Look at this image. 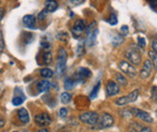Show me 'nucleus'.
Wrapping results in <instances>:
<instances>
[{
  "mask_svg": "<svg viewBox=\"0 0 157 132\" xmlns=\"http://www.w3.org/2000/svg\"><path fill=\"white\" fill-rule=\"evenodd\" d=\"M67 52L65 49H60L58 53V60L56 65V75L58 77H62L67 70Z\"/></svg>",
  "mask_w": 157,
  "mask_h": 132,
  "instance_id": "1",
  "label": "nucleus"
},
{
  "mask_svg": "<svg viewBox=\"0 0 157 132\" xmlns=\"http://www.w3.org/2000/svg\"><path fill=\"white\" fill-rule=\"evenodd\" d=\"M124 55H125V58L134 65H139L141 63V60H142L141 54L137 49H135L133 47H130V48H128V49H126Z\"/></svg>",
  "mask_w": 157,
  "mask_h": 132,
  "instance_id": "2",
  "label": "nucleus"
},
{
  "mask_svg": "<svg viewBox=\"0 0 157 132\" xmlns=\"http://www.w3.org/2000/svg\"><path fill=\"white\" fill-rule=\"evenodd\" d=\"M79 120L87 124H90V126H95L98 123L99 120V115L97 112H94V111H90V112H86L80 115Z\"/></svg>",
  "mask_w": 157,
  "mask_h": 132,
  "instance_id": "3",
  "label": "nucleus"
},
{
  "mask_svg": "<svg viewBox=\"0 0 157 132\" xmlns=\"http://www.w3.org/2000/svg\"><path fill=\"white\" fill-rule=\"evenodd\" d=\"M113 124H114L113 117L108 113H102V115L99 117V120H98V123L95 124V126H97V128L102 129V128L111 127Z\"/></svg>",
  "mask_w": 157,
  "mask_h": 132,
  "instance_id": "4",
  "label": "nucleus"
},
{
  "mask_svg": "<svg viewBox=\"0 0 157 132\" xmlns=\"http://www.w3.org/2000/svg\"><path fill=\"white\" fill-rule=\"evenodd\" d=\"M94 25H95V22H93L90 25V28H89L87 38H86V45L88 47H93L97 43V34L98 33V30L94 29Z\"/></svg>",
  "mask_w": 157,
  "mask_h": 132,
  "instance_id": "5",
  "label": "nucleus"
},
{
  "mask_svg": "<svg viewBox=\"0 0 157 132\" xmlns=\"http://www.w3.org/2000/svg\"><path fill=\"white\" fill-rule=\"evenodd\" d=\"M119 67L121 70V72H124L125 75H127L128 77H131V78H134L136 75H137V71H136L135 67L129 63L128 61H125V60H121L119 64Z\"/></svg>",
  "mask_w": 157,
  "mask_h": 132,
  "instance_id": "6",
  "label": "nucleus"
},
{
  "mask_svg": "<svg viewBox=\"0 0 157 132\" xmlns=\"http://www.w3.org/2000/svg\"><path fill=\"white\" fill-rule=\"evenodd\" d=\"M130 111L133 116H135L136 118H139V119L142 121L148 123H151L153 122V119L151 118V116L147 112H146V111H143L138 108H130Z\"/></svg>",
  "mask_w": 157,
  "mask_h": 132,
  "instance_id": "7",
  "label": "nucleus"
},
{
  "mask_svg": "<svg viewBox=\"0 0 157 132\" xmlns=\"http://www.w3.org/2000/svg\"><path fill=\"white\" fill-rule=\"evenodd\" d=\"M34 120H35V123L38 126L42 127H47L51 123V118L47 113H40L35 116V119Z\"/></svg>",
  "mask_w": 157,
  "mask_h": 132,
  "instance_id": "8",
  "label": "nucleus"
},
{
  "mask_svg": "<svg viewBox=\"0 0 157 132\" xmlns=\"http://www.w3.org/2000/svg\"><path fill=\"white\" fill-rule=\"evenodd\" d=\"M86 29V24L84 20H76L72 27V34L75 38H79L82 33Z\"/></svg>",
  "mask_w": 157,
  "mask_h": 132,
  "instance_id": "9",
  "label": "nucleus"
},
{
  "mask_svg": "<svg viewBox=\"0 0 157 132\" xmlns=\"http://www.w3.org/2000/svg\"><path fill=\"white\" fill-rule=\"evenodd\" d=\"M78 81H86L92 77V71L86 67H79L75 74Z\"/></svg>",
  "mask_w": 157,
  "mask_h": 132,
  "instance_id": "10",
  "label": "nucleus"
},
{
  "mask_svg": "<svg viewBox=\"0 0 157 132\" xmlns=\"http://www.w3.org/2000/svg\"><path fill=\"white\" fill-rule=\"evenodd\" d=\"M26 100V97L24 96V93L21 89L19 87H16L15 88V96H13V98L12 100V103L13 105H20L21 103Z\"/></svg>",
  "mask_w": 157,
  "mask_h": 132,
  "instance_id": "11",
  "label": "nucleus"
},
{
  "mask_svg": "<svg viewBox=\"0 0 157 132\" xmlns=\"http://www.w3.org/2000/svg\"><path fill=\"white\" fill-rule=\"evenodd\" d=\"M120 92V86L117 82L113 80H109L106 84V93L109 97L117 95Z\"/></svg>",
  "mask_w": 157,
  "mask_h": 132,
  "instance_id": "12",
  "label": "nucleus"
},
{
  "mask_svg": "<svg viewBox=\"0 0 157 132\" xmlns=\"http://www.w3.org/2000/svg\"><path fill=\"white\" fill-rule=\"evenodd\" d=\"M152 63H151V61L149 60V59H147L145 61V63H144V67H143V69L141 70L140 72V77L142 79H147L149 77V75L151 74V70H152Z\"/></svg>",
  "mask_w": 157,
  "mask_h": 132,
  "instance_id": "13",
  "label": "nucleus"
},
{
  "mask_svg": "<svg viewBox=\"0 0 157 132\" xmlns=\"http://www.w3.org/2000/svg\"><path fill=\"white\" fill-rule=\"evenodd\" d=\"M77 83H78V80L76 78V76L74 75L73 77H69L66 79L64 82V87L66 90H71L76 86Z\"/></svg>",
  "mask_w": 157,
  "mask_h": 132,
  "instance_id": "14",
  "label": "nucleus"
},
{
  "mask_svg": "<svg viewBox=\"0 0 157 132\" xmlns=\"http://www.w3.org/2000/svg\"><path fill=\"white\" fill-rule=\"evenodd\" d=\"M22 22L26 27L30 28V29H34L36 23V17L33 15H26L22 18Z\"/></svg>",
  "mask_w": 157,
  "mask_h": 132,
  "instance_id": "15",
  "label": "nucleus"
},
{
  "mask_svg": "<svg viewBox=\"0 0 157 132\" xmlns=\"http://www.w3.org/2000/svg\"><path fill=\"white\" fill-rule=\"evenodd\" d=\"M110 40H111V43L114 46H118L124 42V37H122L121 34L114 32V33H111L110 34Z\"/></svg>",
  "mask_w": 157,
  "mask_h": 132,
  "instance_id": "16",
  "label": "nucleus"
},
{
  "mask_svg": "<svg viewBox=\"0 0 157 132\" xmlns=\"http://www.w3.org/2000/svg\"><path fill=\"white\" fill-rule=\"evenodd\" d=\"M17 116L19 121L23 123H28L30 121V117H29V113L25 108H20L17 111Z\"/></svg>",
  "mask_w": 157,
  "mask_h": 132,
  "instance_id": "17",
  "label": "nucleus"
},
{
  "mask_svg": "<svg viewBox=\"0 0 157 132\" xmlns=\"http://www.w3.org/2000/svg\"><path fill=\"white\" fill-rule=\"evenodd\" d=\"M51 87V83L46 80H40L37 84V88L39 90L40 93H44V92H47Z\"/></svg>",
  "mask_w": 157,
  "mask_h": 132,
  "instance_id": "18",
  "label": "nucleus"
},
{
  "mask_svg": "<svg viewBox=\"0 0 157 132\" xmlns=\"http://www.w3.org/2000/svg\"><path fill=\"white\" fill-rule=\"evenodd\" d=\"M58 9V3L57 1H54V0H47L45 1V10L47 12H53Z\"/></svg>",
  "mask_w": 157,
  "mask_h": 132,
  "instance_id": "19",
  "label": "nucleus"
},
{
  "mask_svg": "<svg viewBox=\"0 0 157 132\" xmlns=\"http://www.w3.org/2000/svg\"><path fill=\"white\" fill-rule=\"evenodd\" d=\"M115 80L116 82L118 83L121 86H125L127 84V80L125 79V77L121 73H116L115 74Z\"/></svg>",
  "mask_w": 157,
  "mask_h": 132,
  "instance_id": "20",
  "label": "nucleus"
},
{
  "mask_svg": "<svg viewBox=\"0 0 157 132\" xmlns=\"http://www.w3.org/2000/svg\"><path fill=\"white\" fill-rule=\"evenodd\" d=\"M128 103H130V102H129V99L127 96L121 97V98H118L115 100V105H119V106H124V105H128Z\"/></svg>",
  "mask_w": 157,
  "mask_h": 132,
  "instance_id": "21",
  "label": "nucleus"
},
{
  "mask_svg": "<svg viewBox=\"0 0 157 132\" xmlns=\"http://www.w3.org/2000/svg\"><path fill=\"white\" fill-rule=\"evenodd\" d=\"M99 89H100V81H98L97 84L94 86L92 92L90 93V99L94 100V99L97 98L98 95V92H99Z\"/></svg>",
  "mask_w": 157,
  "mask_h": 132,
  "instance_id": "22",
  "label": "nucleus"
},
{
  "mask_svg": "<svg viewBox=\"0 0 157 132\" xmlns=\"http://www.w3.org/2000/svg\"><path fill=\"white\" fill-rule=\"evenodd\" d=\"M40 74L42 77L45 78V79H48V78H51L52 76H53V71L51 70V69L49 68H43L42 70L40 71Z\"/></svg>",
  "mask_w": 157,
  "mask_h": 132,
  "instance_id": "23",
  "label": "nucleus"
},
{
  "mask_svg": "<svg viewBox=\"0 0 157 132\" xmlns=\"http://www.w3.org/2000/svg\"><path fill=\"white\" fill-rule=\"evenodd\" d=\"M127 97H128L129 102H136V101H137V99H138V97H139V90L138 89L134 90V91H132L130 94H128Z\"/></svg>",
  "mask_w": 157,
  "mask_h": 132,
  "instance_id": "24",
  "label": "nucleus"
},
{
  "mask_svg": "<svg viewBox=\"0 0 157 132\" xmlns=\"http://www.w3.org/2000/svg\"><path fill=\"white\" fill-rule=\"evenodd\" d=\"M148 57L151 59V63L154 67V69L157 71V55L153 51H149L148 52Z\"/></svg>",
  "mask_w": 157,
  "mask_h": 132,
  "instance_id": "25",
  "label": "nucleus"
},
{
  "mask_svg": "<svg viewBox=\"0 0 157 132\" xmlns=\"http://www.w3.org/2000/svg\"><path fill=\"white\" fill-rule=\"evenodd\" d=\"M71 101V94H69L67 92H64V93L61 94V102H62L63 103L67 105V103H69Z\"/></svg>",
  "mask_w": 157,
  "mask_h": 132,
  "instance_id": "26",
  "label": "nucleus"
},
{
  "mask_svg": "<svg viewBox=\"0 0 157 132\" xmlns=\"http://www.w3.org/2000/svg\"><path fill=\"white\" fill-rule=\"evenodd\" d=\"M44 62L45 65H49L52 62V54L50 52H45L44 54Z\"/></svg>",
  "mask_w": 157,
  "mask_h": 132,
  "instance_id": "27",
  "label": "nucleus"
},
{
  "mask_svg": "<svg viewBox=\"0 0 157 132\" xmlns=\"http://www.w3.org/2000/svg\"><path fill=\"white\" fill-rule=\"evenodd\" d=\"M108 22H109V24L112 25V26H114V25L117 24V23H118L117 16H116L115 13H112V15L110 16V17H109V19H108Z\"/></svg>",
  "mask_w": 157,
  "mask_h": 132,
  "instance_id": "28",
  "label": "nucleus"
},
{
  "mask_svg": "<svg viewBox=\"0 0 157 132\" xmlns=\"http://www.w3.org/2000/svg\"><path fill=\"white\" fill-rule=\"evenodd\" d=\"M85 53V51H84V45H83V43H79L78 45H77V49H76V55H77V57H81L82 55H83Z\"/></svg>",
  "mask_w": 157,
  "mask_h": 132,
  "instance_id": "29",
  "label": "nucleus"
},
{
  "mask_svg": "<svg viewBox=\"0 0 157 132\" xmlns=\"http://www.w3.org/2000/svg\"><path fill=\"white\" fill-rule=\"evenodd\" d=\"M128 34H129L128 26H126V25L121 26V36H122V37H124V36H127Z\"/></svg>",
  "mask_w": 157,
  "mask_h": 132,
  "instance_id": "30",
  "label": "nucleus"
},
{
  "mask_svg": "<svg viewBox=\"0 0 157 132\" xmlns=\"http://www.w3.org/2000/svg\"><path fill=\"white\" fill-rule=\"evenodd\" d=\"M59 116L62 118V119H65V118L67 116V109L63 107V108H61L59 110Z\"/></svg>",
  "mask_w": 157,
  "mask_h": 132,
  "instance_id": "31",
  "label": "nucleus"
},
{
  "mask_svg": "<svg viewBox=\"0 0 157 132\" xmlns=\"http://www.w3.org/2000/svg\"><path fill=\"white\" fill-rule=\"evenodd\" d=\"M4 49H5V42H4L2 32H1V30H0V52H2Z\"/></svg>",
  "mask_w": 157,
  "mask_h": 132,
  "instance_id": "32",
  "label": "nucleus"
},
{
  "mask_svg": "<svg viewBox=\"0 0 157 132\" xmlns=\"http://www.w3.org/2000/svg\"><path fill=\"white\" fill-rule=\"evenodd\" d=\"M138 45L141 48H145L146 47V39L143 37H138Z\"/></svg>",
  "mask_w": 157,
  "mask_h": 132,
  "instance_id": "33",
  "label": "nucleus"
},
{
  "mask_svg": "<svg viewBox=\"0 0 157 132\" xmlns=\"http://www.w3.org/2000/svg\"><path fill=\"white\" fill-rule=\"evenodd\" d=\"M151 99L154 101H157V87L153 86L151 89Z\"/></svg>",
  "mask_w": 157,
  "mask_h": 132,
  "instance_id": "34",
  "label": "nucleus"
},
{
  "mask_svg": "<svg viewBox=\"0 0 157 132\" xmlns=\"http://www.w3.org/2000/svg\"><path fill=\"white\" fill-rule=\"evenodd\" d=\"M46 13H47V11L46 10H44V11H42L40 13H39V16H38V18L40 19V20H42V19H44V17L46 16Z\"/></svg>",
  "mask_w": 157,
  "mask_h": 132,
  "instance_id": "35",
  "label": "nucleus"
},
{
  "mask_svg": "<svg viewBox=\"0 0 157 132\" xmlns=\"http://www.w3.org/2000/svg\"><path fill=\"white\" fill-rule=\"evenodd\" d=\"M152 51L157 55V39H154L153 41H152Z\"/></svg>",
  "mask_w": 157,
  "mask_h": 132,
  "instance_id": "36",
  "label": "nucleus"
},
{
  "mask_svg": "<svg viewBox=\"0 0 157 132\" xmlns=\"http://www.w3.org/2000/svg\"><path fill=\"white\" fill-rule=\"evenodd\" d=\"M5 126V119L4 117L0 114V127H3Z\"/></svg>",
  "mask_w": 157,
  "mask_h": 132,
  "instance_id": "37",
  "label": "nucleus"
},
{
  "mask_svg": "<svg viewBox=\"0 0 157 132\" xmlns=\"http://www.w3.org/2000/svg\"><path fill=\"white\" fill-rule=\"evenodd\" d=\"M139 132H152V131L149 127H143Z\"/></svg>",
  "mask_w": 157,
  "mask_h": 132,
  "instance_id": "38",
  "label": "nucleus"
},
{
  "mask_svg": "<svg viewBox=\"0 0 157 132\" xmlns=\"http://www.w3.org/2000/svg\"><path fill=\"white\" fill-rule=\"evenodd\" d=\"M3 15H4V9L0 8V21H1V19L3 17Z\"/></svg>",
  "mask_w": 157,
  "mask_h": 132,
  "instance_id": "39",
  "label": "nucleus"
},
{
  "mask_svg": "<svg viewBox=\"0 0 157 132\" xmlns=\"http://www.w3.org/2000/svg\"><path fill=\"white\" fill-rule=\"evenodd\" d=\"M38 132H49V131H48V130H47L46 128L43 127V128H40V129H39V130H38Z\"/></svg>",
  "mask_w": 157,
  "mask_h": 132,
  "instance_id": "40",
  "label": "nucleus"
},
{
  "mask_svg": "<svg viewBox=\"0 0 157 132\" xmlns=\"http://www.w3.org/2000/svg\"><path fill=\"white\" fill-rule=\"evenodd\" d=\"M62 132H71V131H67V130H66V131H62Z\"/></svg>",
  "mask_w": 157,
  "mask_h": 132,
  "instance_id": "41",
  "label": "nucleus"
},
{
  "mask_svg": "<svg viewBox=\"0 0 157 132\" xmlns=\"http://www.w3.org/2000/svg\"><path fill=\"white\" fill-rule=\"evenodd\" d=\"M13 132H17V131H13Z\"/></svg>",
  "mask_w": 157,
  "mask_h": 132,
  "instance_id": "42",
  "label": "nucleus"
},
{
  "mask_svg": "<svg viewBox=\"0 0 157 132\" xmlns=\"http://www.w3.org/2000/svg\"><path fill=\"white\" fill-rule=\"evenodd\" d=\"M0 3H1V1H0Z\"/></svg>",
  "mask_w": 157,
  "mask_h": 132,
  "instance_id": "43",
  "label": "nucleus"
}]
</instances>
